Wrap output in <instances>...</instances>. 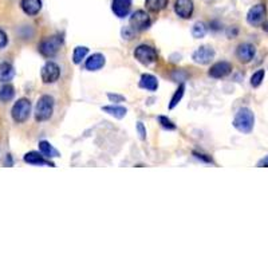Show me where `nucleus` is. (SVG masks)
Here are the masks:
<instances>
[{
    "label": "nucleus",
    "instance_id": "aec40b11",
    "mask_svg": "<svg viewBox=\"0 0 268 268\" xmlns=\"http://www.w3.org/2000/svg\"><path fill=\"white\" fill-rule=\"evenodd\" d=\"M15 75V70L13 67L4 62V63H0V82H8L13 78Z\"/></svg>",
    "mask_w": 268,
    "mask_h": 268
},
{
    "label": "nucleus",
    "instance_id": "7ed1b4c3",
    "mask_svg": "<svg viewBox=\"0 0 268 268\" xmlns=\"http://www.w3.org/2000/svg\"><path fill=\"white\" fill-rule=\"evenodd\" d=\"M62 43H63V38L59 35L47 38V39H44L43 42L40 43L39 46L40 54H42L43 57L47 58L54 57V55L59 51V49H61Z\"/></svg>",
    "mask_w": 268,
    "mask_h": 268
},
{
    "label": "nucleus",
    "instance_id": "b1692460",
    "mask_svg": "<svg viewBox=\"0 0 268 268\" xmlns=\"http://www.w3.org/2000/svg\"><path fill=\"white\" fill-rule=\"evenodd\" d=\"M184 91H185V85L181 84L180 88L177 89L176 92H175V95L172 97L171 103H169V109H175V107L180 103L181 98L184 97Z\"/></svg>",
    "mask_w": 268,
    "mask_h": 268
},
{
    "label": "nucleus",
    "instance_id": "a211bd4d",
    "mask_svg": "<svg viewBox=\"0 0 268 268\" xmlns=\"http://www.w3.org/2000/svg\"><path fill=\"white\" fill-rule=\"evenodd\" d=\"M39 150L40 153L43 154L44 157H47V159H55V157H59V152H58L50 142H47V141H40Z\"/></svg>",
    "mask_w": 268,
    "mask_h": 268
},
{
    "label": "nucleus",
    "instance_id": "c85d7f7f",
    "mask_svg": "<svg viewBox=\"0 0 268 268\" xmlns=\"http://www.w3.org/2000/svg\"><path fill=\"white\" fill-rule=\"evenodd\" d=\"M7 42H8L7 34H5L3 30H0V49L5 47V46H7Z\"/></svg>",
    "mask_w": 268,
    "mask_h": 268
},
{
    "label": "nucleus",
    "instance_id": "2f4dec72",
    "mask_svg": "<svg viewBox=\"0 0 268 268\" xmlns=\"http://www.w3.org/2000/svg\"><path fill=\"white\" fill-rule=\"evenodd\" d=\"M266 30H267V31H268V24H267V28H266Z\"/></svg>",
    "mask_w": 268,
    "mask_h": 268
},
{
    "label": "nucleus",
    "instance_id": "f3484780",
    "mask_svg": "<svg viewBox=\"0 0 268 268\" xmlns=\"http://www.w3.org/2000/svg\"><path fill=\"white\" fill-rule=\"evenodd\" d=\"M140 88L145 89L148 91H156L159 88V81L152 74H144L140 80Z\"/></svg>",
    "mask_w": 268,
    "mask_h": 268
},
{
    "label": "nucleus",
    "instance_id": "5701e85b",
    "mask_svg": "<svg viewBox=\"0 0 268 268\" xmlns=\"http://www.w3.org/2000/svg\"><path fill=\"white\" fill-rule=\"evenodd\" d=\"M88 53L89 49L88 47H85V46H78V47H75L74 53H73V61H74L75 65H80L81 62L86 58Z\"/></svg>",
    "mask_w": 268,
    "mask_h": 268
},
{
    "label": "nucleus",
    "instance_id": "20e7f679",
    "mask_svg": "<svg viewBox=\"0 0 268 268\" xmlns=\"http://www.w3.org/2000/svg\"><path fill=\"white\" fill-rule=\"evenodd\" d=\"M30 113H31V103L28 99H26V98L19 99V101L13 105L12 110H11V114H12L13 121L19 123L24 122V121L30 117Z\"/></svg>",
    "mask_w": 268,
    "mask_h": 268
},
{
    "label": "nucleus",
    "instance_id": "f8f14e48",
    "mask_svg": "<svg viewBox=\"0 0 268 268\" xmlns=\"http://www.w3.org/2000/svg\"><path fill=\"white\" fill-rule=\"evenodd\" d=\"M130 8H132V0H113L111 3V9L118 18L128 16Z\"/></svg>",
    "mask_w": 268,
    "mask_h": 268
},
{
    "label": "nucleus",
    "instance_id": "393cba45",
    "mask_svg": "<svg viewBox=\"0 0 268 268\" xmlns=\"http://www.w3.org/2000/svg\"><path fill=\"white\" fill-rule=\"evenodd\" d=\"M192 35L194 38H197V39L204 38V36L207 35V27H205V24L202 22L194 23L193 27H192Z\"/></svg>",
    "mask_w": 268,
    "mask_h": 268
},
{
    "label": "nucleus",
    "instance_id": "bb28decb",
    "mask_svg": "<svg viewBox=\"0 0 268 268\" xmlns=\"http://www.w3.org/2000/svg\"><path fill=\"white\" fill-rule=\"evenodd\" d=\"M159 122L161 123V126H163L164 129H168V130H175V129H176V125L172 122L169 118L164 117V115L159 117Z\"/></svg>",
    "mask_w": 268,
    "mask_h": 268
},
{
    "label": "nucleus",
    "instance_id": "6ab92c4d",
    "mask_svg": "<svg viewBox=\"0 0 268 268\" xmlns=\"http://www.w3.org/2000/svg\"><path fill=\"white\" fill-rule=\"evenodd\" d=\"M102 110H103L105 113H107V114L113 115V117H115V118H118V119L123 118V117L126 115V113H128L126 107H123V106H117V105L103 106Z\"/></svg>",
    "mask_w": 268,
    "mask_h": 268
},
{
    "label": "nucleus",
    "instance_id": "a878e982",
    "mask_svg": "<svg viewBox=\"0 0 268 268\" xmlns=\"http://www.w3.org/2000/svg\"><path fill=\"white\" fill-rule=\"evenodd\" d=\"M264 80V70H258L255 74L251 77V85L254 86V88H258L262 85Z\"/></svg>",
    "mask_w": 268,
    "mask_h": 268
},
{
    "label": "nucleus",
    "instance_id": "7c9ffc66",
    "mask_svg": "<svg viewBox=\"0 0 268 268\" xmlns=\"http://www.w3.org/2000/svg\"><path fill=\"white\" fill-rule=\"evenodd\" d=\"M258 167L259 168H268V156L267 157H264L258 163Z\"/></svg>",
    "mask_w": 268,
    "mask_h": 268
},
{
    "label": "nucleus",
    "instance_id": "ddd939ff",
    "mask_svg": "<svg viewBox=\"0 0 268 268\" xmlns=\"http://www.w3.org/2000/svg\"><path fill=\"white\" fill-rule=\"evenodd\" d=\"M236 54H238V58L240 59V62L247 63V62H251L252 59H254V57H255V54H256V49L254 44L242 43L238 47Z\"/></svg>",
    "mask_w": 268,
    "mask_h": 268
},
{
    "label": "nucleus",
    "instance_id": "423d86ee",
    "mask_svg": "<svg viewBox=\"0 0 268 268\" xmlns=\"http://www.w3.org/2000/svg\"><path fill=\"white\" fill-rule=\"evenodd\" d=\"M150 23L152 22H150L149 15L142 9H138L130 16V27L136 31H144L149 28Z\"/></svg>",
    "mask_w": 268,
    "mask_h": 268
},
{
    "label": "nucleus",
    "instance_id": "4be33fe9",
    "mask_svg": "<svg viewBox=\"0 0 268 268\" xmlns=\"http://www.w3.org/2000/svg\"><path fill=\"white\" fill-rule=\"evenodd\" d=\"M15 95V89L11 85H4L0 88V101L8 102L11 101Z\"/></svg>",
    "mask_w": 268,
    "mask_h": 268
},
{
    "label": "nucleus",
    "instance_id": "0eeeda50",
    "mask_svg": "<svg viewBox=\"0 0 268 268\" xmlns=\"http://www.w3.org/2000/svg\"><path fill=\"white\" fill-rule=\"evenodd\" d=\"M42 81L44 84H54L59 80V75H61V69L58 66L57 63L54 62H47L42 69Z\"/></svg>",
    "mask_w": 268,
    "mask_h": 268
},
{
    "label": "nucleus",
    "instance_id": "dca6fc26",
    "mask_svg": "<svg viewBox=\"0 0 268 268\" xmlns=\"http://www.w3.org/2000/svg\"><path fill=\"white\" fill-rule=\"evenodd\" d=\"M20 5L27 15L34 16L36 13H39V11L42 9V0H22Z\"/></svg>",
    "mask_w": 268,
    "mask_h": 268
},
{
    "label": "nucleus",
    "instance_id": "1a4fd4ad",
    "mask_svg": "<svg viewBox=\"0 0 268 268\" xmlns=\"http://www.w3.org/2000/svg\"><path fill=\"white\" fill-rule=\"evenodd\" d=\"M193 0H176V3H175V11L182 19L190 18L193 13Z\"/></svg>",
    "mask_w": 268,
    "mask_h": 268
},
{
    "label": "nucleus",
    "instance_id": "4468645a",
    "mask_svg": "<svg viewBox=\"0 0 268 268\" xmlns=\"http://www.w3.org/2000/svg\"><path fill=\"white\" fill-rule=\"evenodd\" d=\"M105 63H106L105 57H103L102 54L97 53L92 54L91 57L89 58L88 61H86V63H85V66H86V69H88L89 71H98L105 66Z\"/></svg>",
    "mask_w": 268,
    "mask_h": 268
},
{
    "label": "nucleus",
    "instance_id": "f03ea898",
    "mask_svg": "<svg viewBox=\"0 0 268 268\" xmlns=\"http://www.w3.org/2000/svg\"><path fill=\"white\" fill-rule=\"evenodd\" d=\"M54 111V98L50 95H43L39 98L35 107V119L36 121H47L51 118Z\"/></svg>",
    "mask_w": 268,
    "mask_h": 268
},
{
    "label": "nucleus",
    "instance_id": "412c9836",
    "mask_svg": "<svg viewBox=\"0 0 268 268\" xmlns=\"http://www.w3.org/2000/svg\"><path fill=\"white\" fill-rule=\"evenodd\" d=\"M168 3H169V0H146L145 5L152 12H159L167 7Z\"/></svg>",
    "mask_w": 268,
    "mask_h": 268
},
{
    "label": "nucleus",
    "instance_id": "2eb2a0df",
    "mask_svg": "<svg viewBox=\"0 0 268 268\" xmlns=\"http://www.w3.org/2000/svg\"><path fill=\"white\" fill-rule=\"evenodd\" d=\"M24 161L31 165H47V167H55L53 163H50L49 160L44 159L42 153H36V152H30L24 156Z\"/></svg>",
    "mask_w": 268,
    "mask_h": 268
},
{
    "label": "nucleus",
    "instance_id": "9b49d317",
    "mask_svg": "<svg viewBox=\"0 0 268 268\" xmlns=\"http://www.w3.org/2000/svg\"><path fill=\"white\" fill-rule=\"evenodd\" d=\"M231 71H232V65H231V63H228V62H217V63H215V65L211 67L209 75H211L212 78L219 80V78L227 77Z\"/></svg>",
    "mask_w": 268,
    "mask_h": 268
},
{
    "label": "nucleus",
    "instance_id": "f257e3e1",
    "mask_svg": "<svg viewBox=\"0 0 268 268\" xmlns=\"http://www.w3.org/2000/svg\"><path fill=\"white\" fill-rule=\"evenodd\" d=\"M255 125V115L247 107H243L236 113L233 119V126L242 133H251Z\"/></svg>",
    "mask_w": 268,
    "mask_h": 268
},
{
    "label": "nucleus",
    "instance_id": "cd10ccee",
    "mask_svg": "<svg viewBox=\"0 0 268 268\" xmlns=\"http://www.w3.org/2000/svg\"><path fill=\"white\" fill-rule=\"evenodd\" d=\"M137 132L140 134L141 140H145L146 138V130L144 128V123L142 122H137Z\"/></svg>",
    "mask_w": 268,
    "mask_h": 268
},
{
    "label": "nucleus",
    "instance_id": "39448f33",
    "mask_svg": "<svg viewBox=\"0 0 268 268\" xmlns=\"http://www.w3.org/2000/svg\"><path fill=\"white\" fill-rule=\"evenodd\" d=\"M134 57L142 65H152L157 61V51L148 44H141L134 50Z\"/></svg>",
    "mask_w": 268,
    "mask_h": 268
},
{
    "label": "nucleus",
    "instance_id": "6e6552de",
    "mask_svg": "<svg viewBox=\"0 0 268 268\" xmlns=\"http://www.w3.org/2000/svg\"><path fill=\"white\" fill-rule=\"evenodd\" d=\"M267 9L263 4H256L250 9V12L247 15V20L252 26H260L266 20Z\"/></svg>",
    "mask_w": 268,
    "mask_h": 268
},
{
    "label": "nucleus",
    "instance_id": "c756f323",
    "mask_svg": "<svg viewBox=\"0 0 268 268\" xmlns=\"http://www.w3.org/2000/svg\"><path fill=\"white\" fill-rule=\"evenodd\" d=\"M107 97H109L110 99H111V101L121 102V101H123V99H125V98H123L122 95H117V94H107Z\"/></svg>",
    "mask_w": 268,
    "mask_h": 268
},
{
    "label": "nucleus",
    "instance_id": "9d476101",
    "mask_svg": "<svg viewBox=\"0 0 268 268\" xmlns=\"http://www.w3.org/2000/svg\"><path fill=\"white\" fill-rule=\"evenodd\" d=\"M215 57V51L208 46H201L193 53V61L200 65H207Z\"/></svg>",
    "mask_w": 268,
    "mask_h": 268
}]
</instances>
